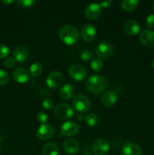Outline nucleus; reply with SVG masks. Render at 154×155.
<instances>
[{"instance_id": "f257e3e1", "label": "nucleus", "mask_w": 154, "mask_h": 155, "mask_svg": "<svg viewBox=\"0 0 154 155\" xmlns=\"http://www.w3.org/2000/svg\"><path fill=\"white\" fill-rule=\"evenodd\" d=\"M86 89L91 93L98 95L102 93L108 86V81L101 75L91 76L85 83Z\"/></svg>"}, {"instance_id": "f03ea898", "label": "nucleus", "mask_w": 154, "mask_h": 155, "mask_svg": "<svg viewBox=\"0 0 154 155\" xmlns=\"http://www.w3.org/2000/svg\"><path fill=\"white\" fill-rule=\"evenodd\" d=\"M79 31L75 27L70 25L63 26L59 31L60 39L66 45H74L79 39Z\"/></svg>"}, {"instance_id": "7ed1b4c3", "label": "nucleus", "mask_w": 154, "mask_h": 155, "mask_svg": "<svg viewBox=\"0 0 154 155\" xmlns=\"http://www.w3.org/2000/svg\"><path fill=\"white\" fill-rule=\"evenodd\" d=\"M72 104L74 107L80 112L88 111L91 107L90 100L83 94H77L72 99Z\"/></svg>"}, {"instance_id": "20e7f679", "label": "nucleus", "mask_w": 154, "mask_h": 155, "mask_svg": "<svg viewBox=\"0 0 154 155\" xmlns=\"http://www.w3.org/2000/svg\"><path fill=\"white\" fill-rule=\"evenodd\" d=\"M95 52L97 55L101 58H108L113 54V46L110 42L102 41L98 44L95 48Z\"/></svg>"}, {"instance_id": "39448f33", "label": "nucleus", "mask_w": 154, "mask_h": 155, "mask_svg": "<svg viewBox=\"0 0 154 155\" xmlns=\"http://www.w3.org/2000/svg\"><path fill=\"white\" fill-rule=\"evenodd\" d=\"M56 117L60 120H68L72 117L74 114V111L72 107L67 104L60 103L57 104L54 109Z\"/></svg>"}, {"instance_id": "423d86ee", "label": "nucleus", "mask_w": 154, "mask_h": 155, "mask_svg": "<svg viewBox=\"0 0 154 155\" xmlns=\"http://www.w3.org/2000/svg\"><path fill=\"white\" fill-rule=\"evenodd\" d=\"M68 72L69 76L76 81H82L83 79H85L87 74L85 68L79 64H73L71 65Z\"/></svg>"}, {"instance_id": "0eeeda50", "label": "nucleus", "mask_w": 154, "mask_h": 155, "mask_svg": "<svg viewBox=\"0 0 154 155\" xmlns=\"http://www.w3.org/2000/svg\"><path fill=\"white\" fill-rule=\"evenodd\" d=\"M54 128L51 124H43L36 131V136L41 140H47L54 136Z\"/></svg>"}, {"instance_id": "6e6552de", "label": "nucleus", "mask_w": 154, "mask_h": 155, "mask_svg": "<svg viewBox=\"0 0 154 155\" xmlns=\"http://www.w3.org/2000/svg\"><path fill=\"white\" fill-rule=\"evenodd\" d=\"M110 148V143L105 139H98L92 145V150L95 155H105Z\"/></svg>"}, {"instance_id": "1a4fd4ad", "label": "nucleus", "mask_w": 154, "mask_h": 155, "mask_svg": "<svg viewBox=\"0 0 154 155\" xmlns=\"http://www.w3.org/2000/svg\"><path fill=\"white\" fill-rule=\"evenodd\" d=\"M63 81V77L59 71H53L48 75L46 79V84L51 89L58 88Z\"/></svg>"}, {"instance_id": "9d476101", "label": "nucleus", "mask_w": 154, "mask_h": 155, "mask_svg": "<svg viewBox=\"0 0 154 155\" xmlns=\"http://www.w3.org/2000/svg\"><path fill=\"white\" fill-rule=\"evenodd\" d=\"M102 13V9L100 4L98 3H91L86 7L85 14L88 19L96 20L101 16Z\"/></svg>"}, {"instance_id": "9b49d317", "label": "nucleus", "mask_w": 154, "mask_h": 155, "mask_svg": "<svg viewBox=\"0 0 154 155\" xmlns=\"http://www.w3.org/2000/svg\"><path fill=\"white\" fill-rule=\"evenodd\" d=\"M14 59L18 62H25L30 57V51L27 47L24 45H20L15 48L13 53Z\"/></svg>"}, {"instance_id": "f8f14e48", "label": "nucleus", "mask_w": 154, "mask_h": 155, "mask_svg": "<svg viewBox=\"0 0 154 155\" xmlns=\"http://www.w3.org/2000/svg\"><path fill=\"white\" fill-rule=\"evenodd\" d=\"M142 45L146 47L154 46V31L151 30H144L140 33L139 36Z\"/></svg>"}, {"instance_id": "ddd939ff", "label": "nucleus", "mask_w": 154, "mask_h": 155, "mask_svg": "<svg viewBox=\"0 0 154 155\" xmlns=\"http://www.w3.org/2000/svg\"><path fill=\"white\" fill-rule=\"evenodd\" d=\"M122 155H142V149L138 145L133 142L124 144L122 148Z\"/></svg>"}, {"instance_id": "4468645a", "label": "nucleus", "mask_w": 154, "mask_h": 155, "mask_svg": "<svg viewBox=\"0 0 154 155\" xmlns=\"http://www.w3.org/2000/svg\"><path fill=\"white\" fill-rule=\"evenodd\" d=\"M97 33L96 28L91 24H86L81 30V36L84 40L91 41L94 39Z\"/></svg>"}, {"instance_id": "2eb2a0df", "label": "nucleus", "mask_w": 154, "mask_h": 155, "mask_svg": "<svg viewBox=\"0 0 154 155\" xmlns=\"http://www.w3.org/2000/svg\"><path fill=\"white\" fill-rule=\"evenodd\" d=\"M118 99L117 95L116 92L113 90H110L106 92L101 97V103L104 106L107 107H110L116 103Z\"/></svg>"}, {"instance_id": "dca6fc26", "label": "nucleus", "mask_w": 154, "mask_h": 155, "mask_svg": "<svg viewBox=\"0 0 154 155\" xmlns=\"http://www.w3.org/2000/svg\"><path fill=\"white\" fill-rule=\"evenodd\" d=\"M12 76H13V78L14 79L15 81L18 82L20 83H26L30 79L28 71L22 68H16L15 70H14Z\"/></svg>"}, {"instance_id": "f3484780", "label": "nucleus", "mask_w": 154, "mask_h": 155, "mask_svg": "<svg viewBox=\"0 0 154 155\" xmlns=\"http://www.w3.org/2000/svg\"><path fill=\"white\" fill-rule=\"evenodd\" d=\"M63 148L68 154H74L78 152L79 149V144L75 139H66L63 142Z\"/></svg>"}, {"instance_id": "a211bd4d", "label": "nucleus", "mask_w": 154, "mask_h": 155, "mask_svg": "<svg viewBox=\"0 0 154 155\" xmlns=\"http://www.w3.org/2000/svg\"><path fill=\"white\" fill-rule=\"evenodd\" d=\"M78 130V125L73 122H66L61 127V133L63 136H74L76 134Z\"/></svg>"}, {"instance_id": "6ab92c4d", "label": "nucleus", "mask_w": 154, "mask_h": 155, "mask_svg": "<svg viewBox=\"0 0 154 155\" xmlns=\"http://www.w3.org/2000/svg\"><path fill=\"white\" fill-rule=\"evenodd\" d=\"M140 26L139 23L136 21L130 20L125 24V31L131 36H134L140 32Z\"/></svg>"}, {"instance_id": "aec40b11", "label": "nucleus", "mask_w": 154, "mask_h": 155, "mask_svg": "<svg viewBox=\"0 0 154 155\" xmlns=\"http://www.w3.org/2000/svg\"><path fill=\"white\" fill-rule=\"evenodd\" d=\"M74 92H75V89L71 84H65L64 86H62L60 90V95L62 98L65 100H69L73 96Z\"/></svg>"}, {"instance_id": "412c9836", "label": "nucleus", "mask_w": 154, "mask_h": 155, "mask_svg": "<svg viewBox=\"0 0 154 155\" xmlns=\"http://www.w3.org/2000/svg\"><path fill=\"white\" fill-rule=\"evenodd\" d=\"M43 155H59V148L57 145L53 142H48L44 145L42 148Z\"/></svg>"}, {"instance_id": "4be33fe9", "label": "nucleus", "mask_w": 154, "mask_h": 155, "mask_svg": "<svg viewBox=\"0 0 154 155\" xmlns=\"http://www.w3.org/2000/svg\"><path fill=\"white\" fill-rule=\"evenodd\" d=\"M122 8L127 12H131L137 8L139 5V1L137 0H123L121 3Z\"/></svg>"}, {"instance_id": "5701e85b", "label": "nucleus", "mask_w": 154, "mask_h": 155, "mask_svg": "<svg viewBox=\"0 0 154 155\" xmlns=\"http://www.w3.org/2000/svg\"><path fill=\"white\" fill-rule=\"evenodd\" d=\"M85 121L88 125L91 127H96L99 124V118L95 114L89 113L86 115Z\"/></svg>"}, {"instance_id": "b1692460", "label": "nucleus", "mask_w": 154, "mask_h": 155, "mask_svg": "<svg viewBox=\"0 0 154 155\" xmlns=\"http://www.w3.org/2000/svg\"><path fill=\"white\" fill-rule=\"evenodd\" d=\"M42 71V66L40 63H33L30 68V73L32 77H36L40 75Z\"/></svg>"}, {"instance_id": "393cba45", "label": "nucleus", "mask_w": 154, "mask_h": 155, "mask_svg": "<svg viewBox=\"0 0 154 155\" xmlns=\"http://www.w3.org/2000/svg\"><path fill=\"white\" fill-rule=\"evenodd\" d=\"M103 67H104V63L99 58L93 59L91 62V68L95 71H100L102 70Z\"/></svg>"}, {"instance_id": "a878e982", "label": "nucleus", "mask_w": 154, "mask_h": 155, "mask_svg": "<svg viewBox=\"0 0 154 155\" xmlns=\"http://www.w3.org/2000/svg\"><path fill=\"white\" fill-rule=\"evenodd\" d=\"M80 58L84 61H89L93 58V53H92V51L91 50L86 48V49H84L82 51L81 54H80Z\"/></svg>"}, {"instance_id": "bb28decb", "label": "nucleus", "mask_w": 154, "mask_h": 155, "mask_svg": "<svg viewBox=\"0 0 154 155\" xmlns=\"http://www.w3.org/2000/svg\"><path fill=\"white\" fill-rule=\"evenodd\" d=\"M9 81V76L6 71L0 69V86H5Z\"/></svg>"}, {"instance_id": "cd10ccee", "label": "nucleus", "mask_w": 154, "mask_h": 155, "mask_svg": "<svg viewBox=\"0 0 154 155\" xmlns=\"http://www.w3.org/2000/svg\"><path fill=\"white\" fill-rule=\"evenodd\" d=\"M9 54V49L5 44H0V58L7 57Z\"/></svg>"}, {"instance_id": "c85d7f7f", "label": "nucleus", "mask_w": 154, "mask_h": 155, "mask_svg": "<svg viewBox=\"0 0 154 155\" xmlns=\"http://www.w3.org/2000/svg\"><path fill=\"white\" fill-rule=\"evenodd\" d=\"M42 105L45 107V109H48V110H50L54 106V101L51 98H46L42 102Z\"/></svg>"}, {"instance_id": "c756f323", "label": "nucleus", "mask_w": 154, "mask_h": 155, "mask_svg": "<svg viewBox=\"0 0 154 155\" xmlns=\"http://www.w3.org/2000/svg\"><path fill=\"white\" fill-rule=\"evenodd\" d=\"M18 4L20 5L22 7H30V6L33 5L36 2L34 0H19L18 2Z\"/></svg>"}, {"instance_id": "7c9ffc66", "label": "nucleus", "mask_w": 154, "mask_h": 155, "mask_svg": "<svg viewBox=\"0 0 154 155\" xmlns=\"http://www.w3.org/2000/svg\"><path fill=\"white\" fill-rule=\"evenodd\" d=\"M37 120L39 122L42 123V124H45V122L48 120V116H47L46 114L43 111H41L39 113H38L37 114Z\"/></svg>"}, {"instance_id": "2f4dec72", "label": "nucleus", "mask_w": 154, "mask_h": 155, "mask_svg": "<svg viewBox=\"0 0 154 155\" xmlns=\"http://www.w3.org/2000/svg\"><path fill=\"white\" fill-rule=\"evenodd\" d=\"M146 24L148 27H151V28H154V14L149 15V16L146 18Z\"/></svg>"}, {"instance_id": "473e14b6", "label": "nucleus", "mask_w": 154, "mask_h": 155, "mask_svg": "<svg viewBox=\"0 0 154 155\" xmlns=\"http://www.w3.org/2000/svg\"><path fill=\"white\" fill-rule=\"evenodd\" d=\"M15 64V60L13 58H8L5 60L4 61V65L8 68H11Z\"/></svg>"}, {"instance_id": "72a5a7b5", "label": "nucleus", "mask_w": 154, "mask_h": 155, "mask_svg": "<svg viewBox=\"0 0 154 155\" xmlns=\"http://www.w3.org/2000/svg\"><path fill=\"white\" fill-rule=\"evenodd\" d=\"M112 3H113V2L110 1V0H107V1L101 2H100V5L104 8H109L110 6H111Z\"/></svg>"}, {"instance_id": "f704fd0d", "label": "nucleus", "mask_w": 154, "mask_h": 155, "mask_svg": "<svg viewBox=\"0 0 154 155\" xmlns=\"http://www.w3.org/2000/svg\"><path fill=\"white\" fill-rule=\"evenodd\" d=\"M2 2L4 3V4H11L14 2L13 0H2Z\"/></svg>"}, {"instance_id": "c9c22d12", "label": "nucleus", "mask_w": 154, "mask_h": 155, "mask_svg": "<svg viewBox=\"0 0 154 155\" xmlns=\"http://www.w3.org/2000/svg\"><path fill=\"white\" fill-rule=\"evenodd\" d=\"M82 155H92V154H91L90 153H84V154H82Z\"/></svg>"}, {"instance_id": "e433bc0d", "label": "nucleus", "mask_w": 154, "mask_h": 155, "mask_svg": "<svg viewBox=\"0 0 154 155\" xmlns=\"http://www.w3.org/2000/svg\"><path fill=\"white\" fill-rule=\"evenodd\" d=\"M152 68H154V60L152 61Z\"/></svg>"}, {"instance_id": "4c0bfd02", "label": "nucleus", "mask_w": 154, "mask_h": 155, "mask_svg": "<svg viewBox=\"0 0 154 155\" xmlns=\"http://www.w3.org/2000/svg\"><path fill=\"white\" fill-rule=\"evenodd\" d=\"M153 9H154V3H153Z\"/></svg>"}]
</instances>
